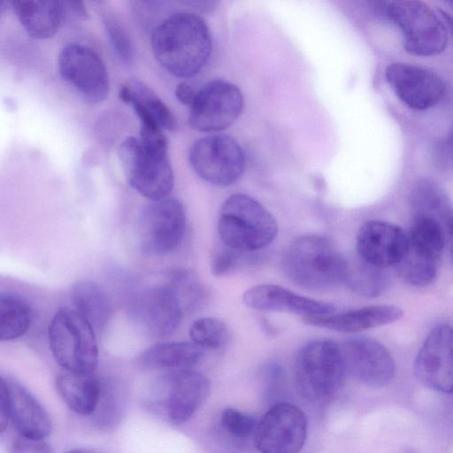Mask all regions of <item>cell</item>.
Listing matches in <instances>:
<instances>
[{
    "mask_svg": "<svg viewBox=\"0 0 453 453\" xmlns=\"http://www.w3.org/2000/svg\"><path fill=\"white\" fill-rule=\"evenodd\" d=\"M75 311L80 313L95 330H102L111 315V305L105 290L92 280L75 282L70 291Z\"/></svg>",
    "mask_w": 453,
    "mask_h": 453,
    "instance_id": "28",
    "label": "cell"
},
{
    "mask_svg": "<svg viewBox=\"0 0 453 453\" xmlns=\"http://www.w3.org/2000/svg\"><path fill=\"white\" fill-rule=\"evenodd\" d=\"M346 373L370 387H384L394 379L395 365L388 349L379 341L364 336L341 345Z\"/></svg>",
    "mask_w": 453,
    "mask_h": 453,
    "instance_id": "16",
    "label": "cell"
},
{
    "mask_svg": "<svg viewBox=\"0 0 453 453\" xmlns=\"http://www.w3.org/2000/svg\"><path fill=\"white\" fill-rule=\"evenodd\" d=\"M62 79L90 104L104 101L110 90L107 69L100 56L81 43L65 45L58 55Z\"/></svg>",
    "mask_w": 453,
    "mask_h": 453,
    "instance_id": "12",
    "label": "cell"
},
{
    "mask_svg": "<svg viewBox=\"0 0 453 453\" xmlns=\"http://www.w3.org/2000/svg\"><path fill=\"white\" fill-rule=\"evenodd\" d=\"M403 311L392 304H376L349 310L341 313L306 317L303 321L312 326L353 334L392 324L401 319Z\"/></svg>",
    "mask_w": 453,
    "mask_h": 453,
    "instance_id": "21",
    "label": "cell"
},
{
    "mask_svg": "<svg viewBox=\"0 0 453 453\" xmlns=\"http://www.w3.org/2000/svg\"><path fill=\"white\" fill-rule=\"evenodd\" d=\"M185 228V210L179 200L166 197L150 201L138 219L140 250L150 256L165 255L181 242Z\"/></svg>",
    "mask_w": 453,
    "mask_h": 453,
    "instance_id": "9",
    "label": "cell"
},
{
    "mask_svg": "<svg viewBox=\"0 0 453 453\" xmlns=\"http://www.w3.org/2000/svg\"><path fill=\"white\" fill-rule=\"evenodd\" d=\"M407 235V254L438 263L448 235L446 227L439 219L429 216H413Z\"/></svg>",
    "mask_w": 453,
    "mask_h": 453,
    "instance_id": "26",
    "label": "cell"
},
{
    "mask_svg": "<svg viewBox=\"0 0 453 453\" xmlns=\"http://www.w3.org/2000/svg\"><path fill=\"white\" fill-rule=\"evenodd\" d=\"M203 349L193 342H171L154 344L140 357L148 370L178 372L194 369L203 357Z\"/></svg>",
    "mask_w": 453,
    "mask_h": 453,
    "instance_id": "24",
    "label": "cell"
},
{
    "mask_svg": "<svg viewBox=\"0 0 453 453\" xmlns=\"http://www.w3.org/2000/svg\"><path fill=\"white\" fill-rule=\"evenodd\" d=\"M414 373L426 388L453 393V327L440 324L424 340L414 361Z\"/></svg>",
    "mask_w": 453,
    "mask_h": 453,
    "instance_id": "15",
    "label": "cell"
},
{
    "mask_svg": "<svg viewBox=\"0 0 453 453\" xmlns=\"http://www.w3.org/2000/svg\"><path fill=\"white\" fill-rule=\"evenodd\" d=\"M263 329L266 330V333L269 334H275L276 329L273 328V326L270 324L266 319H263L262 321Z\"/></svg>",
    "mask_w": 453,
    "mask_h": 453,
    "instance_id": "41",
    "label": "cell"
},
{
    "mask_svg": "<svg viewBox=\"0 0 453 453\" xmlns=\"http://www.w3.org/2000/svg\"><path fill=\"white\" fill-rule=\"evenodd\" d=\"M119 155L134 189L150 201L168 197L174 176L164 134L147 138L128 136L121 142Z\"/></svg>",
    "mask_w": 453,
    "mask_h": 453,
    "instance_id": "3",
    "label": "cell"
},
{
    "mask_svg": "<svg viewBox=\"0 0 453 453\" xmlns=\"http://www.w3.org/2000/svg\"><path fill=\"white\" fill-rule=\"evenodd\" d=\"M307 429V418L300 408L278 402L258 421L255 446L260 453H298L305 443Z\"/></svg>",
    "mask_w": 453,
    "mask_h": 453,
    "instance_id": "11",
    "label": "cell"
},
{
    "mask_svg": "<svg viewBox=\"0 0 453 453\" xmlns=\"http://www.w3.org/2000/svg\"><path fill=\"white\" fill-rule=\"evenodd\" d=\"M450 4L453 6V2H451Z\"/></svg>",
    "mask_w": 453,
    "mask_h": 453,
    "instance_id": "44",
    "label": "cell"
},
{
    "mask_svg": "<svg viewBox=\"0 0 453 453\" xmlns=\"http://www.w3.org/2000/svg\"><path fill=\"white\" fill-rule=\"evenodd\" d=\"M183 313L179 301L165 284L140 291L129 306L131 319L152 337L171 334L178 327Z\"/></svg>",
    "mask_w": 453,
    "mask_h": 453,
    "instance_id": "17",
    "label": "cell"
},
{
    "mask_svg": "<svg viewBox=\"0 0 453 453\" xmlns=\"http://www.w3.org/2000/svg\"><path fill=\"white\" fill-rule=\"evenodd\" d=\"M210 393L208 379L195 369L169 372L158 378L148 406L173 425L188 422Z\"/></svg>",
    "mask_w": 453,
    "mask_h": 453,
    "instance_id": "8",
    "label": "cell"
},
{
    "mask_svg": "<svg viewBox=\"0 0 453 453\" xmlns=\"http://www.w3.org/2000/svg\"><path fill=\"white\" fill-rule=\"evenodd\" d=\"M379 11L398 27L407 52L417 56H434L448 42L445 26L425 3L412 0L375 3Z\"/></svg>",
    "mask_w": 453,
    "mask_h": 453,
    "instance_id": "6",
    "label": "cell"
},
{
    "mask_svg": "<svg viewBox=\"0 0 453 453\" xmlns=\"http://www.w3.org/2000/svg\"><path fill=\"white\" fill-rule=\"evenodd\" d=\"M440 157L444 164L453 166V127L441 144Z\"/></svg>",
    "mask_w": 453,
    "mask_h": 453,
    "instance_id": "39",
    "label": "cell"
},
{
    "mask_svg": "<svg viewBox=\"0 0 453 453\" xmlns=\"http://www.w3.org/2000/svg\"><path fill=\"white\" fill-rule=\"evenodd\" d=\"M448 236H449V253H450L451 259L453 261V219H452V223H451Z\"/></svg>",
    "mask_w": 453,
    "mask_h": 453,
    "instance_id": "42",
    "label": "cell"
},
{
    "mask_svg": "<svg viewBox=\"0 0 453 453\" xmlns=\"http://www.w3.org/2000/svg\"><path fill=\"white\" fill-rule=\"evenodd\" d=\"M64 19L65 18H74L77 19H86L88 12L83 3L81 1H61Z\"/></svg>",
    "mask_w": 453,
    "mask_h": 453,
    "instance_id": "37",
    "label": "cell"
},
{
    "mask_svg": "<svg viewBox=\"0 0 453 453\" xmlns=\"http://www.w3.org/2000/svg\"><path fill=\"white\" fill-rule=\"evenodd\" d=\"M243 108V96L234 84L214 80L197 91L196 98L189 108L188 123L194 129L212 133L230 127Z\"/></svg>",
    "mask_w": 453,
    "mask_h": 453,
    "instance_id": "14",
    "label": "cell"
},
{
    "mask_svg": "<svg viewBox=\"0 0 453 453\" xmlns=\"http://www.w3.org/2000/svg\"><path fill=\"white\" fill-rule=\"evenodd\" d=\"M197 91L187 82H180L175 88V96L177 99L189 108L194 104Z\"/></svg>",
    "mask_w": 453,
    "mask_h": 453,
    "instance_id": "38",
    "label": "cell"
},
{
    "mask_svg": "<svg viewBox=\"0 0 453 453\" xmlns=\"http://www.w3.org/2000/svg\"><path fill=\"white\" fill-rule=\"evenodd\" d=\"M64 453H102L100 451H97L96 449H74L67 450Z\"/></svg>",
    "mask_w": 453,
    "mask_h": 453,
    "instance_id": "43",
    "label": "cell"
},
{
    "mask_svg": "<svg viewBox=\"0 0 453 453\" xmlns=\"http://www.w3.org/2000/svg\"><path fill=\"white\" fill-rule=\"evenodd\" d=\"M439 13L442 19L445 21L447 26L449 27V29L450 33L453 35V17L449 15L448 12H444L443 10H439Z\"/></svg>",
    "mask_w": 453,
    "mask_h": 453,
    "instance_id": "40",
    "label": "cell"
},
{
    "mask_svg": "<svg viewBox=\"0 0 453 453\" xmlns=\"http://www.w3.org/2000/svg\"><path fill=\"white\" fill-rule=\"evenodd\" d=\"M356 249L360 259L384 269L402 261L408 249V235L397 225L371 219L358 229Z\"/></svg>",
    "mask_w": 453,
    "mask_h": 453,
    "instance_id": "19",
    "label": "cell"
},
{
    "mask_svg": "<svg viewBox=\"0 0 453 453\" xmlns=\"http://www.w3.org/2000/svg\"><path fill=\"white\" fill-rule=\"evenodd\" d=\"M151 49L157 62L180 78L196 75L211 51V38L205 21L189 12H173L153 29Z\"/></svg>",
    "mask_w": 453,
    "mask_h": 453,
    "instance_id": "1",
    "label": "cell"
},
{
    "mask_svg": "<svg viewBox=\"0 0 453 453\" xmlns=\"http://www.w3.org/2000/svg\"><path fill=\"white\" fill-rule=\"evenodd\" d=\"M294 374L296 389L305 400L330 402L341 391L347 374L340 345L326 339L305 343L296 355Z\"/></svg>",
    "mask_w": 453,
    "mask_h": 453,
    "instance_id": "4",
    "label": "cell"
},
{
    "mask_svg": "<svg viewBox=\"0 0 453 453\" xmlns=\"http://www.w3.org/2000/svg\"><path fill=\"white\" fill-rule=\"evenodd\" d=\"M121 101L131 104L140 123L154 124L162 129L174 131L177 120L164 101L145 83L133 80L119 91Z\"/></svg>",
    "mask_w": 453,
    "mask_h": 453,
    "instance_id": "23",
    "label": "cell"
},
{
    "mask_svg": "<svg viewBox=\"0 0 453 453\" xmlns=\"http://www.w3.org/2000/svg\"><path fill=\"white\" fill-rule=\"evenodd\" d=\"M282 267L296 285L311 290H328L344 284L348 259L327 238L307 234L289 245Z\"/></svg>",
    "mask_w": 453,
    "mask_h": 453,
    "instance_id": "2",
    "label": "cell"
},
{
    "mask_svg": "<svg viewBox=\"0 0 453 453\" xmlns=\"http://www.w3.org/2000/svg\"><path fill=\"white\" fill-rule=\"evenodd\" d=\"M9 422L18 434L34 439H45L51 432L49 413L41 403L19 381L1 377L0 431L4 433Z\"/></svg>",
    "mask_w": 453,
    "mask_h": 453,
    "instance_id": "13",
    "label": "cell"
},
{
    "mask_svg": "<svg viewBox=\"0 0 453 453\" xmlns=\"http://www.w3.org/2000/svg\"><path fill=\"white\" fill-rule=\"evenodd\" d=\"M257 423L252 416L234 408L224 409L220 415L223 429L234 438L245 439L254 435Z\"/></svg>",
    "mask_w": 453,
    "mask_h": 453,
    "instance_id": "34",
    "label": "cell"
},
{
    "mask_svg": "<svg viewBox=\"0 0 453 453\" xmlns=\"http://www.w3.org/2000/svg\"><path fill=\"white\" fill-rule=\"evenodd\" d=\"M242 252L224 244L218 248L211 258V272L216 276H223L235 269L241 260Z\"/></svg>",
    "mask_w": 453,
    "mask_h": 453,
    "instance_id": "35",
    "label": "cell"
},
{
    "mask_svg": "<svg viewBox=\"0 0 453 453\" xmlns=\"http://www.w3.org/2000/svg\"><path fill=\"white\" fill-rule=\"evenodd\" d=\"M410 204L413 216H429L439 219L449 234L453 210L445 191L436 181L429 178L416 180L410 192Z\"/></svg>",
    "mask_w": 453,
    "mask_h": 453,
    "instance_id": "27",
    "label": "cell"
},
{
    "mask_svg": "<svg viewBox=\"0 0 453 453\" xmlns=\"http://www.w3.org/2000/svg\"><path fill=\"white\" fill-rule=\"evenodd\" d=\"M188 333L192 342L202 349H221L229 339V332L225 323L211 317L196 319Z\"/></svg>",
    "mask_w": 453,
    "mask_h": 453,
    "instance_id": "32",
    "label": "cell"
},
{
    "mask_svg": "<svg viewBox=\"0 0 453 453\" xmlns=\"http://www.w3.org/2000/svg\"><path fill=\"white\" fill-rule=\"evenodd\" d=\"M9 453H52L44 439H34L17 434L11 444Z\"/></svg>",
    "mask_w": 453,
    "mask_h": 453,
    "instance_id": "36",
    "label": "cell"
},
{
    "mask_svg": "<svg viewBox=\"0 0 453 453\" xmlns=\"http://www.w3.org/2000/svg\"><path fill=\"white\" fill-rule=\"evenodd\" d=\"M188 160L196 173L216 186L235 182L245 169V155L231 136L212 134L196 140L188 152Z\"/></svg>",
    "mask_w": 453,
    "mask_h": 453,
    "instance_id": "10",
    "label": "cell"
},
{
    "mask_svg": "<svg viewBox=\"0 0 453 453\" xmlns=\"http://www.w3.org/2000/svg\"><path fill=\"white\" fill-rule=\"evenodd\" d=\"M56 388L68 408L81 416L93 415L98 406L103 382L94 372L63 370L55 380Z\"/></svg>",
    "mask_w": 453,
    "mask_h": 453,
    "instance_id": "22",
    "label": "cell"
},
{
    "mask_svg": "<svg viewBox=\"0 0 453 453\" xmlns=\"http://www.w3.org/2000/svg\"><path fill=\"white\" fill-rule=\"evenodd\" d=\"M12 8L26 32L36 39L52 36L64 19L61 1L17 0Z\"/></svg>",
    "mask_w": 453,
    "mask_h": 453,
    "instance_id": "25",
    "label": "cell"
},
{
    "mask_svg": "<svg viewBox=\"0 0 453 453\" xmlns=\"http://www.w3.org/2000/svg\"><path fill=\"white\" fill-rule=\"evenodd\" d=\"M218 233L222 244L242 253L269 246L278 226L274 217L259 202L245 194H234L222 204Z\"/></svg>",
    "mask_w": 453,
    "mask_h": 453,
    "instance_id": "5",
    "label": "cell"
},
{
    "mask_svg": "<svg viewBox=\"0 0 453 453\" xmlns=\"http://www.w3.org/2000/svg\"><path fill=\"white\" fill-rule=\"evenodd\" d=\"M385 78L396 96L408 107L426 110L436 105L445 94V83L434 72L408 63H391Z\"/></svg>",
    "mask_w": 453,
    "mask_h": 453,
    "instance_id": "18",
    "label": "cell"
},
{
    "mask_svg": "<svg viewBox=\"0 0 453 453\" xmlns=\"http://www.w3.org/2000/svg\"><path fill=\"white\" fill-rule=\"evenodd\" d=\"M242 301L250 309L261 311L289 312L306 317L334 313L335 306L297 295L274 284H261L243 293Z\"/></svg>",
    "mask_w": 453,
    "mask_h": 453,
    "instance_id": "20",
    "label": "cell"
},
{
    "mask_svg": "<svg viewBox=\"0 0 453 453\" xmlns=\"http://www.w3.org/2000/svg\"><path fill=\"white\" fill-rule=\"evenodd\" d=\"M165 284L177 298L184 313L198 309L206 300V288L196 274L188 270L172 271Z\"/></svg>",
    "mask_w": 453,
    "mask_h": 453,
    "instance_id": "31",
    "label": "cell"
},
{
    "mask_svg": "<svg viewBox=\"0 0 453 453\" xmlns=\"http://www.w3.org/2000/svg\"><path fill=\"white\" fill-rule=\"evenodd\" d=\"M344 285L353 292L366 297L381 295L388 286V277L383 269L372 266L359 257L348 260Z\"/></svg>",
    "mask_w": 453,
    "mask_h": 453,
    "instance_id": "29",
    "label": "cell"
},
{
    "mask_svg": "<svg viewBox=\"0 0 453 453\" xmlns=\"http://www.w3.org/2000/svg\"><path fill=\"white\" fill-rule=\"evenodd\" d=\"M50 351L63 370L94 372L98 363L95 329L75 310L61 309L48 330Z\"/></svg>",
    "mask_w": 453,
    "mask_h": 453,
    "instance_id": "7",
    "label": "cell"
},
{
    "mask_svg": "<svg viewBox=\"0 0 453 453\" xmlns=\"http://www.w3.org/2000/svg\"><path fill=\"white\" fill-rule=\"evenodd\" d=\"M103 24L117 57L124 64H131L134 49L131 39L122 23L115 16L104 14Z\"/></svg>",
    "mask_w": 453,
    "mask_h": 453,
    "instance_id": "33",
    "label": "cell"
},
{
    "mask_svg": "<svg viewBox=\"0 0 453 453\" xmlns=\"http://www.w3.org/2000/svg\"><path fill=\"white\" fill-rule=\"evenodd\" d=\"M31 311L20 297L12 294L0 296V340L12 341L29 328Z\"/></svg>",
    "mask_w": 453,
    "mask_h": 453,
    "instance_id": "30",
    "label": "cell"
}]
</instances>
